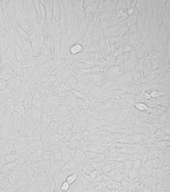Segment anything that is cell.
I'll return each mask as SVG.
<instances>
[{
	"label": "cell",
	"instance_id": "obj_1",
	"mask_svg": "<svg viewBox=\"0 0 170 192\" xmlns=\"http://www.w3.org/2000/svg\"><path fill=\"white\" fill-rule=\"evenodd\" d=\"M77 180V174H71L66 177V182H68L69 184H73L75 180Z\"/></svg>",
	"mask_w": 170,
	"mask_h": 192
},
{
	"label": "cell",
	"instance_id": "obj_2",
	"mask_svg": "<svg viewBox=\"0 0 170 192\" xmlns=\"http://www.w3.org/2000/svg\"><path fill=\"white\" fill-rule=\"evenodd\" d=\"M14 111L16 113H18L19 115H23L24 114V108H23V105L21 103H18L14 108H13Z\"/></svg>",
	"mask_w": 170,
	"mask_h": 192
},
{
	"label": "cell",
	"instance_id": "obj_3",
	"mask_svg": "<svg viewBox=\"0 0 170 192\" xmlns=\"http://www.w3.org/2000/svg\"><path fill=\"white\" fill-rule=\"evenodd\" d=\"M70 189V184L66 181H63L60 185V190L63 192H67Z\"/></svg>",
	"mask_w": 170,
	"mask_h": 192
},
{
	"label": "cell",
	"instance_id": "obj_4",
	"mask_svg": "<svg viewBox=\"0 0 170 192\" xmlns=\"http://www.w3.org/2000/svg\"><path fill=\"white\" fill-rule=\"evenodd\" d=\"M113 169H114V165L112 164H106L103 168V173H109L110 171H113Z\"/></svg>",
	"mask_w": 170,
	"mask_h": 192
},
{
	"label": "cell",
	"instance_id": "obj_5",
	"mask_svg": "<svg viewBox=\"0 0 170 192\" xmlns=\"http://www.w3.org/2000/svg\"><path fill=\"white\" fill-rule=\"evenodd\" d=\"M135 106H136V108L137 110H146L147 109H148V107H147L144 103H141V102L136 103Z\"/></svg>",
	"mask_w": 170,
	"mask_h": 192
},
{
	"label": "cell",
	"instance_id": "obj_6",
	"mask_svg": "<svg viewBox=\"0 0 170 192\" xmlns=\"http://www.w3.org/2000/svg\"><path fill=\"white\" fill-rule=\"evenodd\" d=\"M92 170H93V167L92 166H91V165H85L84 167H83V172L85 173H87V174H90Z\"/></svg>",
	"mask_w": 170,
	"mask_h": 192
}]
</instances>
